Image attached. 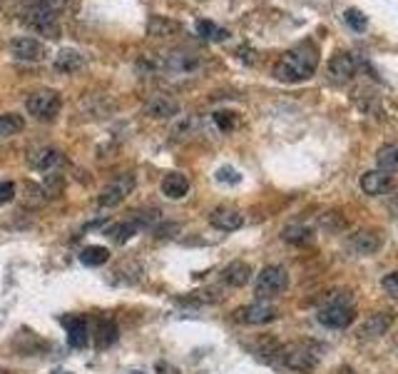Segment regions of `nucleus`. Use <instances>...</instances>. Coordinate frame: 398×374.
I'll use <instances>...</instances> for the list:
<instances>
[{
    "label": "nucleus",
    "mask_w": 398,
    "mask_h": 374,
    "mask_svg": "<svg viewBox=\"0 0 398 374\" xmlns=\"http://www.w3.org/2000/svg\"><path fill=\"white\" fill-rule=\"evenodd\" d=\"M319 65V50L313 43H301L281 55L274 67V78L281 83H304L316 72Z\"/></svg>",
    "instance_id": "nucleus-1"
},
{
    "label": "nucleus",
    "mask_w": 398,
    "mask_h": 374,
    "mask_svg": "<svg viewBox=\"0 0 398 374\" xmlns=\"http://www.w3.org/2000/svg\"><path fill=\"white\" fill-rule=\"evenodd\" d=\"M321 360V347L316 342H291V344H284L279 347V355L276 362L284 364L291 372H311Z\"/></svg>",
    "instance_id": "nucleus-2"
},
{
    "label": "nucleus",
    "mask_w": 398,
    "mask_h": 374,
    "mask_svg": "<svg viewBox=\"0 0 398 374\" xmlns=\"http://www.w3.org/2000/svg\"><path fill=\"white\" fill-rule=\"evenodd\" d=\"M152 67H155V70H162L164 75H170V78H190V75H197V72L202 70V58L197 53H182V50H177V53L164 55V58L159 60H152Z\"/></svg>",
    "instance_id": "nucleus-3"
},
{
    "label": "nucleus",
    "mask_w": 398,
    "mask_h": 374,
    "mask_svg": "<svg viewBox=\"0 0 398 374\" xmlns=\"http://www.w3.org/2000/svg\"><path fill=\"white\" fill-rule=\"evenodd\" d=\"M289 287V272L279 264H269L259 272L256 277V287H254V295L256 300L267 302L272 297H279L281 292H287Z\"/></svg>",
    "instance_id": "nucleus-4"
},
{
    "label": "nucleus",
    "mask_w": 398,
    "mask_h": 374,
    "mask_svg": "<svg viewBox=\"0 0 398 374\" xmlns=\"http://www.w3.org/2000/svg\"><path fill=\"white\" fill-rule=\"evenodd\" d=\"M25 107L35 120L50 123V120H55L60 115L63 100H60V95L55 90H38L25 100Z\"/></svg>",
    "instance_id": "nucleus-5"
},
{
    "label": "nucleus",
    "mask_w": 398,
    "mask_h": 374,
    "mask_svg": "<svg viewBox=\"0 0 398 374\" xmlns=\"http://www.w3.org/2000/svg\"><path fill=\"white\" fill-rule=\"evenodd\" d=\"M132 190H135V175L124 172V175H120V178H115L110 185H104L102 187V192H100V197H98L100 207H104V210L118 207L120 202L127 200V195H132Z\"/></svg>",
    "instance_id": "nucleus-6"
},
{
    "label": "nucleus",
    "mask_w": 398,
    "mask_h": 374,
    "mask_svg": "<svg viewBox=\"0 0 398 374\" xmlns=\"http://www.w3.org/2000/svg\"><path fill=\"white\" fill-rule=\"evenodd\" d=\"M276 317H279V309L272 307L269 302H261V300H256L254 304H244V307H239L234 312L236 322L252 324V327H256V324H269V322H274Z\"/></svg>",
    "instance_id": "nucleus-7"
},
{
    "label": "nucleus",
    "mask_w": 398,
    "mask_h": 374,
    "mask_svg": "<svg viewBox=\"0 0 398 374\" xmlns=\"http://www.w3.org/2000/svg\"><path fill=\"white\" fill-rule=\"evenodd\" d=\"M58 15L55 13H47V10H43L40 6H33L30 10L25 13V18H23V23H25L27 28H33L35 33L45 35V38H58Z\"/></svg>",
    "instance_id": "nucleus-8"
},
{
    "label": "nucleus",
    "mask_w": 398,
    "mask_h": 374,
    "mask_svg": "<svg viewBox=\"0 0 398 374\" xmlns=\"http://www.w3.org/2000/svg\"><path fill=\"white\" fill-rule=\"evenodd\" d=\"M353 309L351 304H327L316 312V320L329 329H346L353 322Z\"/></svg>",
    "instance_id": "nucleus-9"
},
{
    "label": "nucleus",
    "mask_w": 398,
    "mask_h": 374,
    "mask_svg": "<svg viewBox=\"0 0 398 374\" xmlns=\"http://www.w3.org/2000/svg\"><path fill=\"white\" fill-rule=\"evenodd\" d=\"M384 247V237L373 230H359L349 235V249L359 257H371Z\"/></svg>",
    "instance_id": "nucleus-10"
},
{
    "label": "nucleus",
    "mask_w": 398,
    "mask_h": 374,
    "mask_svg": "<svg viewBox=\"0 0 398 374\" xmlns=\"http://www.w3.org/2000/svg\"><path fill=\"white\" fill-rule=\"evenodd\" d=\"M356 70H359V60L353 58L351 53H346V50H341V53H336L329 60V75H331V80L339 83V85L353 80Z\"/></svg>",
    "instance_id": "nucleus-11"
},
{
    "label": "nucleus",
    "mask_w": 398,
    "mask_h": 374,
    "mask_svg": "<svg viewBox=\"0 0 398 374\" xmlns=\"http://www.w3.org/2000/svg\"><path fill=\"white\" fill-rule=\"evenodd\" d=\"M393 320H396L393 312H376V315H371L361 324L359 340H379V337H384L391 329Z\"/></svg>",
    "instance_id": "nucleus-12"
},
{
    "label": "nucleus",
    "mask_w": 398,
    "mask_h": 374,
    "mask_svg": "<svg viewBox=\"0 0 398 374\" xmlns=\"http://www.w3.org/2000/svg\"><path fill=\"white\" fill-rule=\"evenodd\" d=\"M63 324L67 329V344L75 349H85L87 342H90V327H87L85 317L82 315L63 317Z\"/></svg>",
    "instance_id": "nucleus-13"
},
{
    "label": "nucleus",
    "mask_w": 398,
    "mask_h": 374,
    "mask_svg": "<svg viewBox=\"0 0 398 374\" xmlns=\"http://www.w3.org/2000/svg\"><path fill=\"white\" fill-rule=\"evenodd\" d=\"M10 53L15 60H23V63H38L45 55V48L35 38H15L10 43Z\"/></svg>",
    "instance_id": "nucleus-14"
},
{
    "label": "nucleus",
    "mask_w": 398,
    "mask_h": 374,
    "mask_svg": "<svg viewBox=\"0 0 398 374\" xmlns=\"http://www.w3.org/2000/svg\"><path fill=\"white\" fill-rule=\"evenodd\" d=\"M63 152L58 150V147H50V145H45V147H35V150H30V158H27V163H30V167H35V170L40 172H50L55 170L58 165H63Z\"/></svg>",
    "instance_id": "nucleus-15"
},
{
    "label": "nucleus",
    "mask_w": 398,
    "mask_h": 374,
    "mask_svg": "<svg viewBox=\"0 0 398 374\" xmlns=\"http://www.w3.org/2000/svg\"><path fill=\"white\" fill-rule=\"evenodd\" d=\"M179 112V103L167 95H152L147 103H144V115L147 118H155V120H167V118H175Z\"/></svg>",
    "instance_id": "nucleus-16"
},
{
    "label": "nucleus",
    "mask_w": 398,
    "mask_h": 374,
    "mask_svg": "<svg viewBox=\"0 0 398 374\" xmlns=\"http://www.w3.org/2000/svg\"><path fill=\"white\" fill-rule=\"evenodd\" d=\"M209 222H212V227H217V230L234 232L244 225V217L242 212L232 210V207H217V210H212V215H209Z\"/></svg>",
    "instance_id": "nucleus-17"
},
{
    "label": "nucleus",
    "mask_w": 398,
    "mask_h": 374,
    "mask_svg": "<svg viewBox=\"0 0 398 374\" xmlns=\"http://www.w3.org/2000/svg\"><path fill=\"white\" fill-rule=\"evenodd\" d=\"M361 190L371 197L386 195L388 190H393V180H391V175H386V172H381V170L364 172V178H361Z\"/></svg>",
    "instance_id": "nucleus-18"
},
{
    "label": "nucleus",
    "mask_w": 398,
    "mask_h": 374,
    "mask_svg": "<svg viewBox=\"0 0 398 374\" xmlns=\"http://www.w3.org/2000/svg\"><path fill=\"white\" fill-rule=\"evenodd\" d=\"M159 190H162L164 197H170V200H182V197L190 192V180H187V175H182V172H170V175L162 178Z\"/></svg>",
    "instance_id": "nucleus-19"
},
{
    "label": "nucleus",
    "mask_w": 398,
    "mask_h": 374,
    "mask_svg": "<svg viewBox=\"0 0 398 374\" xmlns=\"http://www.w3.org/2000/svg\"><path fill=\"white\" fill-rule=\"evenodd\" d=\"M222 280L229 284V287H244V284L252 280V267H249L247 262H239V260H236V262L224 267Z\"/></svg>",
    "instance_id": "nucleus-20"
},
{
    "label": "nucleus",
    "mask_w": 398,
    "mask_h": 374,
    "mask_svg": "<svg viewBox=\"0 0 398 374\" xmlns=\"http://www.w3.org/2000/svg\"><path fill=\"white\" fill-rule=\"evenodd\" d=\"M92 340H95V347H98V349L112 347V344L118 342V324H115L112 320H100L98 327H95V335H92Z\"/></svg>",
    "instance_id": "nucleus-21"
},
{
    "label": "nucleus",
    "mask_w": 398,
    "mask_h": 374,
    "mask_svg": "<svg viewBox=\"0 0 398 374\" xmlns=\"http://www.w3.org/2000/svg\"><path fill=\"white\" fill-rule=\"evenodd\" d=\"M85 65V60L78 50H60L55 55V70L58 72H65V75H72V72H78L80 67Z\"/></svg>",
    "instance_id": "nucleus-22"
},
{
    "label": "nucleus",
    "mask_w": 398,
    "mask_h": 374,
    "mask_svg": "<svg viewBox=\"0 0 398 374\" xmlns=\"http://www.w3.org/2000/svg\"><path fill=\"white\" fill-rule=\"evenodd\" d=\"M142 230L135 220H127V222H118V225H110L107 230H104V235L110 237L112 242H118V245H124L127 240H132V237L137 235V232Z\"/></svg>",
    "instance_id": "nucleus-23"
},
{
    "label": "nucleus",
    "mask_w": 398,
    "mask_h": 374,
    "mask_svg": "<svg viewBox=\"0 0 398 374\" xmlns=\"http://www.w3.org/2000/svg\"><path fill=\"white\" fill-rule=\"evenodd\" d=\"M110 260V249L102 247V245H90L80 252V262L85 264V267H100Z\"/></svg>",
    "instance_id": "nucleus-24"
},
{
    "label": "nucleus",
    "mask_w": 398,
    "mask_h": 374,
    "mask_svg": "<svg viewBox=\"0 0 398 374\" xmlns=\"http://www.w3.org/2000/svg\"><path fill=\"white\" fill-rule=\"evenodd\" d=\"M376 165H379L381 172H398V147L396 145H384L379 152H376Z\"/></svg>",
    "instance_id": "nucleus-25"
},
{
    "label": "nucleus",
    "mask_w": 398,
    "mask_h": 374,
    "mask_svg": "<svg viewBox=\"0 0 398 374\" xmlns=\"http://www.w3.org/2000/svg\"><path fill=\"white\" fill-rule=\"evenodd\" d=\"M23 127H25V120L20 118L18 112H3V115H0V138L18 135Z\"/></svg>",
    "instance_id": "nucleus-26"
},
{
    "label": "nucleus",
    "mask_w": 398,
    "mask_h": 374,
    "mask_svg": "<svg viewBox=\"0 0 398 374\" xmlns=\"http://www.w3.org/2000/svg\"><path fill=\"white\" fill-rule=\"evenodd\" d=\"M281 237H284V242L309 245L313 240V232L309 230V227H304V225H291V227H287V230L281 232Z\"/></svg>",
    "instance_id": "nucleus-27"
},
{
    "label": "nucleus",
    "mask_w": 398,
    "mask_h": 374,
    "mask_svg": "<svg viewBox=\"0 0 398 374\" xmlns=\"http://www.w3.org/2000/svg\"><path fill=\"white\" fill-rule=\"evenodd\" d=\"M197 33L202 35V38H207V40H214V43L229 38L227 30H224V28H219L217 23H212V20H199V23H197Z\"/></svg>",
    "instance_id": "nucleus-28"
},
{
    "label": "nucleus",
    "mask_w": 398,
    "mask_h": 374,
    "mask_svg": "<svg viewBox=\"0 0 398 374\" xmlns=\"http://www.w3.org/2000/svg\"><path fill=\"white\" fill-rule=\"evenodd\" d=\"M344 20H346V25L351 28L353 33H364L366 28H368V18L361 13L359 8H349L346 13H344Z\"/></svg>",
    "instance_id": "nucleus-29"
},
{
    "label": "nucleus",
    "mask_w": 398,
    "mask_h": 374,
    "mask_svg": "<svg viewBox=\"0 0 398 374\" xmlns=\"http://www.w3.org/2000/svg\"><path fill=\"white\" fill-rule=\"evenodd\" d=\"M23 190H25V195H27V205H43V202H45L47 192L43 190V187H38V185L25 183V185H23Z\"/></svg>",
    "instance_id": "nucleus-30"
},
{
    "label": "nucleus",
    "mask_w": 398,
    "mask_h": 374,
    "mask_svg": "<svg viewBox=\"0 0 398 374\" xmlns=\"http://www.w3.org/2000/svg\"><path fill=\"white\" fill-rule=\"evenodd\" d=\"M384 292L388 297H393V300H398V272H391V275L384 277Z\"/></svg>",
    "instance_id": "nucleus-31"
},
{
    "label": "nucleus",
    "mask_w": 398,
    "mask_h": 374,
    "mask_svg": "<svg viewBox=\"0 0 398 374\" xmlns=\"http://www.w3.org/2000/svg\"><path fill=\"white\" fill-rule=\"evenodd\" d=\"M65 3H67V0H38L35 6H40L43 10H47V13H55V15H58L60 10L65 8Z\"/></svg>",
    "instance_id": "nucleus-32"
},
{
    "label": "nucleus",
    "mask_w": 398,
    "mask_h": 374,
    "mask_svg": "<svg viewBox=\"0 0 398 374\" xmlns=\"http://www.w3.org/2000/svg\"><path fill=\"white\" fill-rule=\"evenodd\" d=\"M217 180H219V183H239V172L236 170H232V167H219V170H217Z\"/></svg>",
    "instance_id": "nucleus-33"
},
{
    "label": "nucleus",
    "mask_w": 398,
    "mask_h": 374,
    "mask_svg": "<svg viewBox=\"0 0 398 374\" xmlns=\"http://www.w3.org/2000/svg\"><path fill=\"white\" fill-rule=\"evenodd\" d=\"M214 120L222 130H232V127H234V112H217Z\"/></svg>",
    "instance_id": "nucleus-34"
},
{
    "label": "nucleus",
    "mask_w": 398,
    "mask_h": 374,
    "mask_svg": "<svg viewBox=\"0 0 398 374\" xmlns=\"http://www.w3.org/2000/svg\"><path fill=\"white\" fill-rule=\"evenodd\" d=\"M15 197V185L13 183H0V202H10Z\"/></svg>",
    "instance_id": "nucleus-35"
},
{
    "label": "nucleus",
    "mask_w": 398,
    "mask_h": 374,
    "mask_svg": "<svg viewBox=\"0 0 398 374\" xmlns=\"http://www.w3.org/2000/svg\"><path fill=\"white\" fill-rule=\"evenodd\" d=\"M388 210H391L393 217H398V195H393L391 200H388Z\"/></svg>",
    "instance_id": "nucleus-36"
},
{
    "label": "nucleus",
    "mask_w": 398,
    "mask_h": 374,
    "mask_svg": "<svg viewBox=\"0 0 398 374\" xmlns=\"http://www.w3.org/2000/svg\"><path fill=\"white\" fill-rule=\"evenodd\" d=\"M55 374H72V372H55Z\"/></svg>",
    "instance_id": "nucleus-37"
},
{
    "label": "nucleus",
    "mask_w": 398,
    "mask_h": 374,
    "mask_svg": "<svg viewBox=\"0 0 398 374\" xmlns=\"http://www.w3.org/2000/svg\"><path fill=\"white\" fill-rule=\"evenodd\" d=\"M0 374H8V372H5V369H0Z\"/></svg>",
    "instance_id": "nucleus-38"
},
{
    "label": "nucleus",
    "mask_w": 398,
    "mask_h": 374,
    "mask_svg": "<svg viewBox=\"0 0 398 374\" xmlns=\"http://www.w3.org/2000/svg\"><path fill=\"white\" fill-rule=\"evenodd\" d=\"M132 374H142V372H132Z\"/></svg>",
    "instance_id": "nucleus-39"
},
{
    "label": "nucleus",
    "mask_w": 398,
    "mask_h": 374,
    "mask_svg": "<svg viewBox=\"0 0 398 374\" xmlns=\"http://www.w3.org/2000/svg\"><path fill=\"white\" fill-rule=\"evenodd\" d=\"M0 8H3V0H0Z\"/></svg>",
    "instance_id": "nucleus-40"
}]
</instances>
